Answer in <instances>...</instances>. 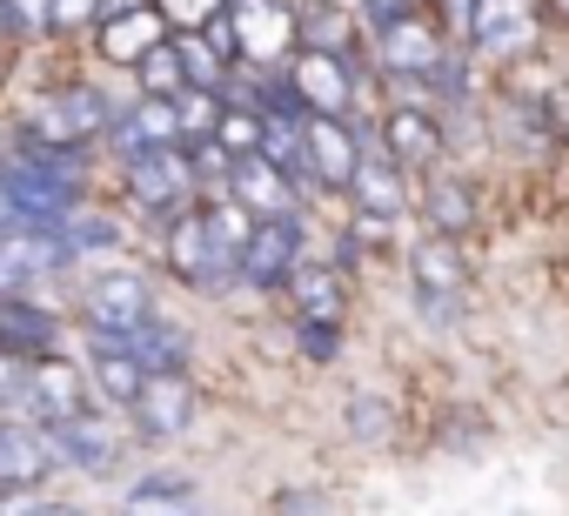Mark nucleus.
<instances>
[{"label": "nucleus", "mask_w": 569, "mask_h": 516, "mask_svg": "<svg viewBox=\"0 0 569 516\" xmlns=\"http://www.w3.org/2000/svg\"><path fill=\"white\" fill-rule=\"evenodd\" d=\"M0 201H8L14 221H34V228H61L81 201V181L68 168V155H48V148H14V161L0 168Z\"/></svg>", "instance_id": "obj_1"}, {"label": "nucleus", "mask_w": 569, "mask_h": 516, "mask_svg": "<svg viewBox=\"0 0 569 516\" xmlns=\"http://www.w3.org/2000/svg\"><path fill=\"white\" fill-rule=\"evenodd\" d=\"M108 128H114L108 95L101 88H81V81L74 88H54V95H34L28 115H21V141L28 148H48V155H74V148H88Z\"/></svg>", "instance_id": "obj_2"}, {"label": "nucleus", "mask_w": 569, "mask_h": 516, "mask_svg": "<svg viewBox=\"0 0 569 516\" xmlns=\"http://www.w3.org/2000/svg\"><path fill=\"white\" fill-rule=\"evenodd\" d=\"M201 188V168H194V148L174 141V148H148L128 161V201L154 221H174Z\"/></svg>", "instance_id": "obj_3"}, {"label": "nucleus", "mask_w": 569, "mask_h": 516, "mask_svg": "<svg viewBox=\"0 0 569 516\" xmlns=\"http://www.w3.org/2000/svg\"><path fill=\"white\" fill-rule=\"evenodd\" d=\"M68 262H74V241L61 228H34V221L0 228V296H34V282L61 276Z\"/></svg>", "instance_id": "obj_4"}, {"label": "nucleus", "mask_w": 569, "mask_h": 516, "mask_svg": "<svg viewBox=\"0 0 569 516\" xmlns=\"http://www.w3.org/2000/svg\"><path fill=\"white\" fill-rule=\"evenodd\" d=\"M154 316V289L134 269H108L101 282H88V329L94 349H128V329H141Z\"/></svg>", "instance_id": "obj_5"}, {"label": "nucleus", "mask_w": 569, "mask_h": 516, "mask_svg": "<svg viewBox=\"0 0 569 516\" xmlns=\"http://www.w3.org/2000/svg\"><path fill=\"white\" fill-rule=\"evenodd\" d=\"M168 269L188 282V289H228V282H241V269L221 255V241H214V228H208V215L201 208H181L174 221H168Z\"/></svg>", "instance_id": "obj_6"}, {"label": "nucleus", "mask_w": 569, "mask_h": 516, "mask_svg": "<svg viewBox=\"0 0 569 516\" xmlns=\"http://www.w3.org/2000/svg\"><path fill=\"white\" fill-rule=\"evenodd\" d=\"M302 241H309L302 208L296 215H261V228L241 255V282L248 289H289V276L302 269Z\"/></svg>", "instance_id": "obj_7"}, {"label": "nucleus", "mask_w": 569, "mask_h": 516, "mask_svg": "<svg viewBox=\"0 0 569 516\" xmlns=\"http://www.w3.org/2000/svg\"><path fill=\"white\" fill-rule=\"evenodd\" d=\"M449 41V28L436 21V14H409V21H396L389 34H376V61H382V75L389 81H429L436 68H442V48Z\"/></svg>", "instance_id": "obj_8"}, {"label": "nucleus", "mask_w": 569, "mask_h": 516, "mask_svg": "<svg viewBox=\"0 0 569 516\" xmlns=\"http://www.w3.org/2000/svg\"><path fill=\"white\" fill-rule=\"evenodd\" d=\"M88 383L94 376H81L68 356H34L28 363V423H41V429H54V423H74V416H88Z\"/></svg>", "instance_id": "obj_9"}, {"label": "nucleus", "mask_w": 569, "mask_h": 516, "mask_svg": "<svg viewBox=\"0 0 569 516\" xmlns=\"http://www.w3.org/2000/svg\"><path fill=\"white\" fill-rule=\"evenodd\" d=\"M542 34V21L529 14V0H476V28H469V48L489 54V61H516L529 54Z\"/></svg>", "instance_id": "obj_10"}, {"label": "nucleus", "mask_w": 569, "mask_h": 516, "mask_svg": "<svg viewBox=\"0 0 569 516\" xmlns=\"http://www.w3.org/2000/svg\"><path fill=\"white\" fill-rule=\"evenodd\" d=\"M362 155H369V141H362V128L349 115H309V161H316L322 188H349Z\"/></svg>", "instance_id": "obj_11"}, {"label": "nucleus", "mask_w": 569, "mask_h": 516, "mask_svg": "<svg viewBox=\"0 0 569 516\" xmlns=\"http://www.w3.org/2000/svg\"><path fill=\"white\" fill-rule=\"evenodd\" d=\"M54 469L61 456L41 423H0V489H41Z\"/></svg>", "instance_id": "obj_12"}, {"label": "nucleus", "mask_w": 569, "mask_h": 516, "mask_svg": "<svg viewBox=\"0 0 569 516\" xmlns=\"http://www.w3.org/2000/svg\"><path fill=\"white\" fill-rule=\"evenodd\" d=\"M289 75H296V88H302L309 115H349V108H356V68H349V54L302 48Z\"/></svg>", "instance_id": "obj_13"}, {"label": "nucleus", "mask_w": 569, "mask_h": 516, "mask_svg": "<svg viewBox=\"0 0 569 516\" xmlns=\"http://www.w3.org/2000/svg\"><path fill=\"white\" fill-rule=\"evenodd\" d=\"M194 409H201V396H194L188 376H148V389L134 403V429L154 436V443H168V436H181L194 423Z\"/></svg>", "instance_id": "obj_14"}, {"label": "nucleus", "mask_w": 569, "mask_h": 516, "mask_svg": "<svg viewBox=\"0 0 569 516\" xmlns=\"http://www.w3.org/2000/svg\"><path fill=\"white\" fill-rule=\"evenodd\" d=\"M108 141L121 148V161H134V155H148V148H174V141H188L181 135V115H174V101H161V95H141L114 128H108Z\"/></svg>", "instance_id": "obj_15"}, {"label": "nucleus", "mask_w": 569, "mask_h": 516, "mask_svg": "<svg viewBox=\"0 0 569 516\" xmlns=\"http://www.w3.org/2000/svg\"><path fill=\"white\" fill-rule=\"evenodd\" d=\"M382 148H389L402 168H436V155H442V121H436V108H422V101L389 108V115H382Z\"/></svg>", "instance_id": "obj_16"}, {"label": "nucleus", "mask_w": 569, "mask_h": 516, "mask_svg": "<svg viewBox=\"0 0 569 516\" xmlns=\"http://www.w3.org/2000/svg\"><path fill=\"white\" fill-rule=\"evenodd\" d=\"M402 175H409V168H402L389 148H369L362 168H356V181H349L356 215H382V221H396V215L409 208V181H402Z\"/></svg>", "instance_id": "obj_17"}, {"label": "nucleus", "mask_w": 569, "mask_h": 516, "mask_svg": "<svg viewBox=\"0 0 569 516\" xmlns=\"http://www.w3.org/2000/svg\"><path fill=\"white\" fill-rule=\"evenodd\" d=\"M228 195H241L254 215H296V201H302V188L281 175L268 155H241L234 175H228Z\"/></svg>", "instance_id": "obj_18"}, {"label": "nucleus", "mask_w": 569, "mask_h": 516, "mask_svg": "<svg viewBox=\"0 0 569 516\" xmlns=\"http://www.w3.org/2000/svg\"><path fill=\"white\" fill-rule=\"evenodd\" d=\"M48 436H54V456H61L68 469H88V476H108V469L121 463V436H114L108 423H94V416H74V423H54Z\"/></svg>", "instance_id": "obj_19"}, {"label": "nucleus", "mask_w": 569, "mask_h": 516, "mask_svg": "<svg viewBox=\"0 0 569 516\" xmlns=\"http://www.w3.org/2000/svg\"><path fill=\"white\" fill-rule=\"evenodd\" d=\"M476 215H482V201H476V188L462 181V175H429L422 181V221L436 228V235H469L476 228Z\"/></svg>", "instance_id": "obj_20"}, {"label": "nucleus", "mask_w": 569, "mask_h": 516, "mask_svg": "<svg viewBox=\"0 0 569 516\" xmlns=\"http://www.w3.org/2000/svg\"><path fill=\"white\" fill-rule=\"evenodd\" d=\"M128 349H134V363H141L148 376H188V356H194L188 329L168 322V316H148L141 329H128Z\"/></svg>", "instance_id": "obj_21"}, {"label": "nucleus", "mask_w": 569, "mask_h": 516, "mask_svg": "<svg viewBox=\"0 0 569 516\" xmlns=\"http://www.w3.org/2000/svg\"><path fill=\"white\" fill-rule=\"evenodd\" d=\"M409 276H416V289H449V296H462L469 289V262H462V241L456 235H422L416 248H409Z\"/></svg>", "instance_id": "obj_22"}, {"label": "nucleus", "mask_w": 569, "mask_h": 516, "mask_svg": "<svg viewBox=\"0 0 569 516\" xmlns=\"http://www.w3.org/2000/svg\"><path fill=\"white\" fill-rule=\"evenodd\" d=\"M61 336V322L48 309H34L28 296H0V349H14V356H48Z\"/></svg>", "instance_id": "obj_23"}, {"label": "nucleus", "mask_w": 569, "mask_h": 516, "mask_svg": "<svg viewBox=\"0 0 569 516\" xmlns=\"http://www.w3.org/2000/svg\"><path fill=\"white\" fill-rule=\"evenodd\" d=\"M234 34H241V61H261L274 41L296 34V21L281 14V0H234Z\"/></svg>", "instance_id": "obj_24"}, {"label": "nucleus", "mask_w": 569, "mask_h": 516, "mask_svg": "<svg viewBox=\"0 0 569 516\" xmlns=\"http://www.w3.org/2000/svg\"><path fill=\"white\" fill-rule=\"evenodd\" d=\"M128 516H201V503H194V483L188 476H141L134 489H128Z\"/></svg>", "instance_id": "obj_25"}, {"label": "nucleus", "mask_w": 569, "mask_h": 516, "mask_svg": "<svg viewBox=\"0 0 569 516\" xmlns=\"http://www.w3.org/2000/svg\"><path fill=\"white\" fill-rule=\"evenodd\" d=\"M289 296H296V316H322V322H342V269L302 262V269L289 276Z\"/></svg>", "instance_id": "obj_26"}, {"label": "nucleus", "mask_w": 569, "mask_h": 516, "mask_svg": "<svg viewBox=\"0 0 569 516\" xmlns=\"http://www.w3.org/2000/svg\"><path fill=\"white\" fill-rule=\"evenodd\" d=\"M296 34H302V48L349 54V41H356V21L336 8V0H302V8H296Z\"/></svg>", "instance_id": "obj_27"}, {"label": "nucleus", "mask_w": 569, "mask_h": 516, "mask_svg": "<svg viewBox=\"0 0 569 516\" xmlns=\"http://www.w3.org/2000/svg\"><path fill=\"white\" fill-rule=\"evenodd\" d=\"M94 389H101L108 403L134 409V403H141V389H148V369L134 363V349H94Z\"/></svg>", "instance_id": "obj_28"}, {"label": "nucleus", "mask_w": 569, "mask_h": 516, "mask_svg": "<svg viewBox=\"0 0 569 516\" xmlns=\"http://www.w3.org/2000/svg\"><path fill=\"white\" fill-rule=\"evenodd\" d=\"M134 81H141V95H161V101H174V95L188 88V61H181V41H154V48L134 61Z\"/></svg>", "instance_id": "obj_29"}, {"label": "nucleus", "mask_w": 569, "mask_h": 516, "mask_svg": "<svg viewBox=\"0 0 569 516\" xmlns=\"http://www.w3.org/2000/svg\"><path fill=\"white\" fill-rule=\"evenodd\" d=\"M154 41H161V21H154V8H148V14H121V21H101V48H108L114 61H128V68H134V61H141Z\"/></svg>", "instance_id": "obj_30"}, {"label": "nucleus", "mask_w": 569, "mask_h": 516, "mask_svg": "<svg viewBox=\"0 0 569 516\" xmlns=\"http://www.w3.org/2000/svg\"><path fill=\"white\" fill-rule=\"evenodd\" d=\"M174 115H181V135L188 141H208L221 128V115H228V95L221 88H181L174 95Z\"/></svg>", "instance_id": "obj_31"}, {"label": "nucleus", "mask_w": 569, "mask_h": 516, "mask_svg": "<svg viewBox=\"0 0 569 516\" xmlns=\"http://www.w3.org/2000/svg\"><path fill=\"white\" fill-rule=\"evenodd\" d=\"M261 135H268V115H261V108H228L221 128H214V141H221L228 155H261Z\"/></svg>", "instance_id": "obj_32"}, {"label": "nucleus", "mask_w": 569, "mask_h": 516, "mask_svg": "<svg viewBox=\"0 0 569 516\" xmlns=\"http://www.w3.org/2000/svg\"><path fill=\"white\" fill-rule=\"evenodd\" d=\"M61 235L74 241V255H108V248L121 241V228H114L108 215H68V221H61Z\"/></svg>", "instance_id": "obj_33"}, {"label": "nucleus", "mask_w": 569, "mask_h": 516, "mask_svg": "<svg viewBox=\"0 0 569 516\" xmlns=\"http://www.w3.org/2000/svg\"><path fill=\"white\" fill-rule=\"evenodd\" d=\"M302 356H309V363H336V356H342V322L302 316Z\"/></svg>", "instance_id": "obj_34"}, {"label": "nucleus", "mask_w": 569, "mask_h": 516, "mask_svg": "<svg viewBox=\"0 0 569 516\" xmlns=\"http://www.w3.org/2000/svg\"><path fill=\"white\" fill-rule=\"evenodd\" d=\"M349 429H356V443H382L389 436V403L382 396H356L349 403Z\"/></svg>", "instance_id": "obj_35"}, {"label": "nucleus", "mask_w": 569, "mask_h": 516, "mask_svg": "<svg viewBox=\"0 0 569 516\" xmlns=\"http://www.w3.org/2000/svg\"><path fill=\"white\" fill-rule=\"evenodd\" d=\"M356 14H362V28H369V34H389L396 21L422 14V0H356Z\"/></svg>", "instance_id": "obj_36"}, {"label": "nucleus", "mask_w": 569, "mask_h": 516, "mask_svg": "<svg viewBox=\"0 0 569 516\" xmlns=\"http://www.w3.org/2000/svg\"><path fill=\"white\" fill-rule=\"evenodd\" d=\"M28 363H34V356L0 349V416H8L14 403H28Z\"/></svg>", "instance_id": "obj_37"}, {"label": "nucleus", "mask_w": 569, "mask_h": 516, "mask_svg": "<svg viewBox=\"0 0 569 516\" xmlns=\"http://www.w3.org/2000/svg\"><path fill=\"white\" fill-rule=\"evenodd\" d=\"M108 0H54V28H101Z\"/></svg>", "instance_id": "obj_38"}, {"label": "nucleus", "mask_w": 569, "mask_h": 516, "mask_svg": "<svg viewBox=\"0 0 569 516\" xmlns=\"http://www.w3.org/2000/svg\"><path fill=\"white\" fill-rule=\"evenodd\" d=\"M161 8H168V21H174V28H208V21L228 8V0H161Z\"/></svg>", "instance_id": "obj_39"}, {"label": "nucleus", "mask_w": 569, "mask_h": 516, "mask_svg": "<svg viewBox=\"0 0 569 516\" xmlns=\"http://www.w3.org/2000/svg\"><path fill=\"white\" fill-rule=\"evenodd\" d=\"M416 309H422V322H456V316H462V296H449V289H416Z\"/></svg>", "instance_id": "obj_40"}, {"label": "nucleus", "mask_w": 569, "mask_h": 516, "mask_svg": "<svg viewBox=\"0 0 569 516\" xmlns=\"http://www.w3.org/2000/svg\"><path fill=\"white\" fill-rule=\"evenodd\" d=\"M436 21H442L456 41H469V28H476V0H436Z\"/></svg>", "instance_id": "obj_41"}, {"label": "nucleus", "mask_w": 569, "mask_h": 516, "mask_svg": "<svg viewBox=\"0 0 569 516\" xmlns=\"http://www.w3.org/2000/svg\"><path fill=\"white\" fill-rule=\"evenodd\" d=\"M274 516H329V503L316 489H281L274 496Z\"/></svg>", "instance_id": "obj_42"}, {"label": "nucleus", "mask_w": 569, "mask_h": 516, "mask_svg": "<svg viewBox=\"0 0 569 516\" xmlns=\"http://www.w3.org/2000/svg\"><path fill=\"white\" fill-rule=\"evenodd\" d=\"M14 28H54V0H8Z\"/></svg>", "instance_id": "obj_43"}, {"label": "nucleus", "mask_w": 569, "mask_h": 516, "mask_svg": "<svg viewBox=\"0 0 569 516\" xmlns=\"http://www.w3.org/2000/svg\"><path fill=\"white\" fill-rule=\"evenodd\" d=\"M542 108H549V128H556V135H569V81L542 88Z\"/></svg>", "instance_id": "obj_44"}, {"label": "nucleus", "mask_w": 569, "mask_h": 516, "mask_svg": "<svg viewBox=\"0 0 569 516\" xmlns=\"http://www.w3.org/2000/svg\"><path fill=\"white\" fill-rule=\"evenodd\" d=\"M0 516H41V503L28 489H8V496H0Z\"/></svg>", "instance_id": "obj_45"}, {"label": "nucleus", "mask_w": 569, "mask_h": 516, "mask_svg": "<svg viewBox=\"0 0 569 516\" xmlns=\"http://www.w3.org/2000/svg\"><path fill=\"white\" fill-rule=\"evenodd\" d=\"M154 0H108V21H121V14H148Z\"/></svg>", "instance_id": "obj_46"}, {"label": "nucleus", "mask_w": 569, "mask_h": 516, "mask_svg": "<svg viewBox=\"0 0 569 516\" xmlns=\"http://www.w3.org/2000/svg\"><path fill=\"white\" fill-rule=\"evenodd\" d=\"M41 516H81L74 503H41Z\"/></svg>", "instance_id": "obj_47"}, {"label": "nucleus", "mask_w": 569, "mask_h": 516, "mask_svg": "<svg viewBox=\"0 0 569 516\" xmlns=\"http://www.w3.org/2000/svg\"><path fill=\"white\" fill-rule=\"evenodd\" d=\"M549 14H556V21H569V0H549Z\"/></svg>", "instance_id": "obj_48"}, {"label": "nucleus", "mask_w": 569, "mask_h": 516, "mask_svg": "<svg viewBox=\"0 0 569 516\" xmlns=\"http://www.w3.org/2000/svg\"><path fill=\"white\" fill-rule=\"evenodd\" d=\"M14 28V14H8V0H0V34H8Z\"/></svg>", "instance_id": "obj_49"}]
</instances>
